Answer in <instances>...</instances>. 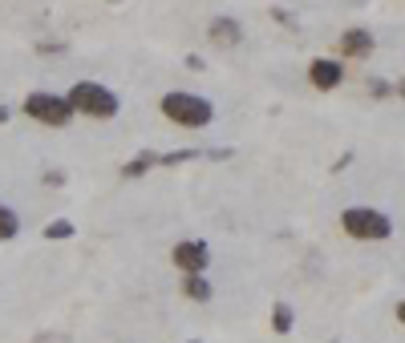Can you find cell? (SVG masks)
<instances>
[{
  "mask_svg": "<svg viewBox=\"0 0 405 343\" xmlns=\"http://www.w3.org/2000/svg\"><path fill=\"white\" fill-rule=\"evenodd\" d=\"M158 110H163L166 122L183 125V130H202V125L215 122V105H211L207 97H199V93H187V89H170V93H163Z\"/></svg>",
  "mask_w": 405,
  "mask_h": 343,
  "instance_id": "cell-1",
  "label": "cell"
},
{
  "mask_svg": "<svg viewBox=\"0 0 405 343\" xmlns=\"http://www.w3.org/2000/svg\"><path fill=\"white\" fill-rule=\"evenodd\" d=\"M65 97H69L73 113L93 117V122H110V117H118V113H122V97H118L110 85H101V81H77Z\"/></svg>",
  "mask_w": 405,
  "mask_h": 343,
  "instance_id": "cell-2",
  "label": "cell"
},
{
  "mask_svg": "<svg viewBox=\"0 0 405 343\" xmlns=\"http://www.w3.org/2000/svg\"><path fill=\"white\" fill-rule=\"evenodd\" d=\"M341 231L349 238H357V243H385L393 234V222L389 214H381L373 206H349L341 210Z\"/></svg>",
  "mask_w": 405,
  "mask_h": 343,
  "instance_id": "cell-3",
  "label": "cell"
},
{
  "mask_svg": "<svg viewBox=\"0 0 405 343\" xmlns=\"http://www.w3.org/2000/svg\"><path fill=\"white\" fill-rule=\"evenodd\" d=\"M25 117H33L37 125H49V130H65L77 113L69 105L65 93H45V89H33L25 97Z\"/></svg>",
  "mask_w": 405,
  "mask_h": 343,
  "instance_id": "cell-4",
  "label": "cell"
},
{
  "mask_svg": "<svg viewBox=\"0 0 405 343\" xmlns=\"http://www.w3.org/2000/svg\"><path fill=\"white\" fill-rule=\"evenodd\" d=\"M170 263L183 275H207V267H211V246L202 243V238H178L170 246Z\"/></svg>",
  "mask_w": 405,
  "mask_h": 343,
  "instance_id": "cell-5",
  "label": "cell"
},
{
  "mask_svg": "<svg viewBox=\"0 0 405 343\" xmlns=\"http://www.w3.org/2000/svg\"><path fill=\"white\" fill-rule=\"evenodd\" d=\"M341 81H344L341 57H312V61H308V85L312 89L332 93V89H341Z\"/></svg>",
  "mask_w": 405,
  "mask_h": 343,
  "instance_id": "cell-6",
  "label": "cell"
},
{
  "mask_svg": "<svg viewBox=\"0 0 405 343\" xmlns=\"http://www.w3.org/2000/svg\"><path fill=\"white\" fill-rule=\"evenodd\" d=\"M373 49H377V41L369 28H349V33H341V45H337L344 61H365V57H373Z\"/></svg>",
  "mask_w": 405,
  "mask_h": 343,
  "instance_id": "cell-7",
  "label": "cell"
},
{
  "mask_svg": "<svg viewBox=\"0 0 405 343\" xmlns=\"http://www.w3.org/2000/svg\"><path fill=\"white\" fill-rule=\"evenodd\" d=\"M207 37L215 41V45H223V49H235V45L243 41V25L235 21V16H211Z\"/></svg>",
  "mask_w": 405,
  "mask_h": 343,
  "instance_id": "cell-8",
  "label": "cell"
},
{
  "mask_svg": "<svg viewBox=\"0 0 405 343\" xmlns=\"http://www.w3.org/2000/svg\"><path fill=\"white\" fill-rule=\"evenodd\" d=\"M183 295H187L190 303H211L215 287H211L207 275H183Z\"/></svg>",
  "mask_w": 405,
  "mask_h": 343,
  "instance_id": "cell-9",
  "label": "cell"
},
{
  "mask_svg": "<svg viewBox=\"0 0 405 343\" xmlns=\"http://www.w3.org/2000/svg\"><path fill=\"white\" fill-rule=\"evenodd\" d=\"M158 158H163V154H154V149H142V154H134V158L122 166V178H130V182H134V178H142V174H150L154 166H158Z\"/></svg>",
  "mask_w": 405,
  "mask_h": 343,
  "instance_id": "cell-10",
  "label": "cell"
},
{
  "mask_svg": "<svg viewBox=\"0 0 405 343\" xmlns=\"http://www.w3.org/2000/svg\"><path fill=\"white\" fill-rule=\"evenodd\" d=\"M292 327H296V311H292L284 299H276V303H272V331H276V335H288Z\"/></svg>",
  "mask_w": 405,
  "mask_h": 343,
  "instance_id": "cell-11",
  "label": "cell"
},
{
  "mask_svg": "<svg viewBox=\"0 0 405 343\" xmlns=\"http://www.w3.org/2000/svg\"><path fill=\"white\" fill-rule=\"evenodd\" d=\"M16 234H21V214L9 210V206H0V243H9Z\"/></svg>",
  "mask_w": 405,
  "mask_h": 343,
  "instance_id": "cell-12",
  "label": "cell"
},
{
  "mask_svg": "<svg viewBox=\"0 0 405 343\" xmlns=\"http://www.w3.org/2000/svg\"><path fill=\"white\" fill-rule=\"evenodd\" d=\"M77 234V226L69 218H53L49 226H45V238H49V243H65V238H73Z\"/></svg>",
  "mask_w": 405,
  "mask_h": 343,
  "instance_id": "cell-13",
  "label": "cell"
},
{
  "mask_svg": "<svg viewBox=\"0 0 405 343\" xmlns=\"http://www.w3.org/2000/svg\"><path fill=\"white\" fill-rule=\"evenodd\" d=\"M369 97H373V101H389L393 97V85L385 81V77H373V81H369Z\"/></svg>",
  "mask_w": 405,
  "mask_h": 343,
  "instance_id": "cell-14",
  "label": "cell"
},
{
  "mask_svg": "<svg viewBox=\"0 0 405 343\" xmlns=\"http://www.w3.org/2000/svg\"><path fill=\"white\" fill-rule=\"evenodd\" d=\"M202 149H175V154H163L158 158V166H183V162H190V158H199Z\"/></svg>",
  "mask_w": 405,
  "mask_h": 343,
  "instance_id": "cell-15",
  "label": "cell"
},
{
  "mask_svg": "<svg viewBox=\"0 0 405 343\" xmlns=\"http://www.w3.org/2000/svg\"><path fill=\"white\" fill-rule=\"evenodd\" d=\"M41 182L45 186H65V170H45L41 174Z\"/></svg>",
  "mask_w": 405,
  "mask_h": 343,
  "instance_id": "cell-16",
  "label": "cell"
},
{
  "mask_svg": "<svg viewBox=\"0 0 405 343\" xmlns=\"http://www.w3.org/2000/svg\"><path fill=\"white\" fill-rule=\"evenodd\" d=\"M183 65H187L190 73H202V69H207V65H202V57H199V53H190V57H187V61H183Z\"/></svg>",
  "mask_w": 405,
  "mask_h": 343,
  "instance_id": "cell-17",
  "label": "cell"
},
{
  "mask_svg": "<svg viewBox=\"0 0 405 343\" xmlns=\"http://www.w3.org/2000/svg\"><path fill=\"white\" fill-rule=\"evenodd\" d=\"M207 158H211V162H223V158H231V149H207Z\"/></svg>",
  "mask_w": 405,
  "mask_h": 343,
  "instance_id": "cell-18",
  "label": "cell"
},
{
  "mask_svg": "<svg viewBox=\"0 0 405 343\" xmlns=\"http://www.w3.org/2000/svg\"><path fill=\"white\" fill-rule=\"evenodd\" d=\"M393 315H397V323H401V327H405V299H401V303H397V307H393Z\"/></svg>",
  "mask_w": 405,
  "mask_h": 343,
  "instance_id": "cell-19",
  "label": "cell"
},
{
  "mask_svg": "<svg viewBox=\"0 0 405 343\" xmlns=\"http://www.w3.org/2000/svg\"><path fill=\"white\" fill-rule=\"evenodd\" d=\"M9 117H13V110H9V105H0V125L9 122Z\"/></svg>",
  "mask_w": 405,
  "mask_h": 343,
  "instance_id": "cell-20",
  "label": "cell"
},
{
  "mask_svg": "<svg viewBox=\"0 0 405 343\" xmlns=\"http://www.w3.org/2000/svg\"><path fill=\"white\" fill-rule=\"evenodd\" d=\"M393 93H397V97H405V77L397 81V85H393Z\"/></svg>",
  "mask_w": 405,
  "mask_h": 343,
  "instance_id": "cell-21",
  "label": "cell"
},
{
  "mask_svg": "<svg viewBox=\"0 0 405 343\" xmlns=\"http://www.w3.org/2000/svg\"><path fill=\"white\" fill-rule=\"evenodd\" d=\"M187 343H199V339H187Z\"/></svg>",
  "mask_w": 405,
  "mask_h": 343,
  "instance_id": "cell-22",
  "label": "cell"
},
{
  "mask_svg": "<svg viewBox=\"0 0 405 343\" xmlns=\"http://www.w3.org/2000/svg\"><path fill=\"white\" fill-rule=\"evenodd\" d=\"M110 4H118V0H110Z\"/></svg>",
  "mask_w": 405,
  "mask_h": 343,
  "instance_id": "cell-23",
  "label": "cell"
}]
</instances>
